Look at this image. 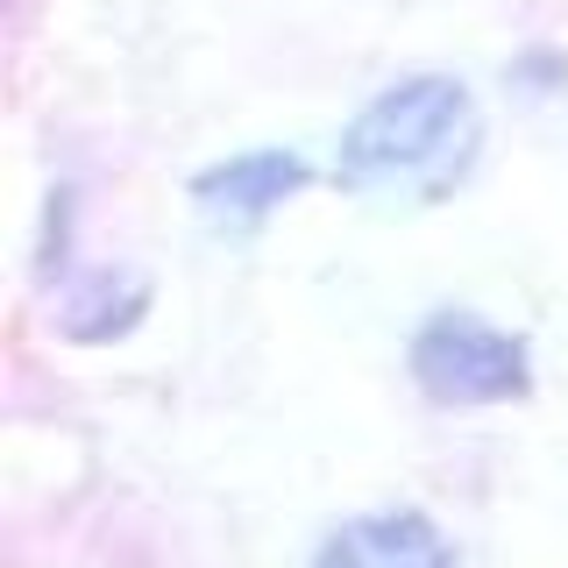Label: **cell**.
I'll list each match as a JSON object with an SVG mask.
<instances>
[{
    "label": "cell",
    "instance_id": "cell-3",
    "mask_svg": "<svg viewBox=\"0 0 568 568\" xmlns=\"http://www.w3.org/2000/svg\"><path fill=\"white\" fill-rule=\"evenodd\" d=\"M313 568H455V547L426 511H363L320 540Z\"/></svg>",
    "mask_w": 568,
    "mask_h": 568
},
{
    "label": "cell",
    "instance_id": "cell-1",
    "mask_svg": "<svg viewBox=\"0 0 568 568\" xmlns=\"http://www.w3.org/2000/svg\"><path fill=\"white\" fill-rule=\"evenodd\" d=\"M476 142H484V114L469 85L448 71H413L342 129L334 178L369 200H434L476 164Z\"/></svg>",
    "mask_w": 568,
    "mask_h": 568
},
{
    "label": "cell",
    "instance_id": "cell-2",
    "mask_svg": "<svg viewBox=\"0 0 568 568\" xmlns=\"http://www.w3.org/2000/svg\"><path fill=\"white\" fill-rule=\"evenodd\" d=\"M405 369L434 405H511L532 390V355L511 327H490L484 313H434L413 327Z\"/></svg>",
    "mask_w": 568,
    "mask_h": 568
},
{
    "label": "cell",
    "instance_id": "cell-4",
    "mask_svg": "<svg viewBox=\"0 0 568 568\" xmlns=\"http://www.w3.org/2000/svg\"><path fill=\"white\" fill-rule=\"evenodd\" d=\"M298 185H306V164H298L292 150H248V156H227V164L192 178V200H200L221 227L256 235V227L271 221V206H284Z\"/></svg>",
    "mask_w": 568,
    "mask_h": 568
}]
</instances>
